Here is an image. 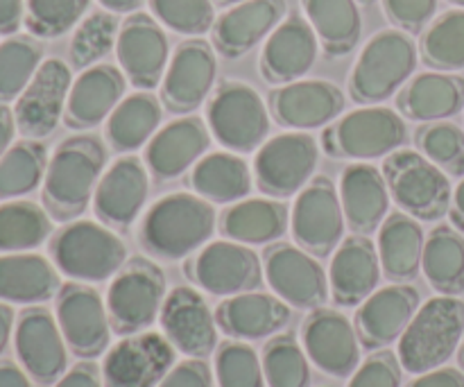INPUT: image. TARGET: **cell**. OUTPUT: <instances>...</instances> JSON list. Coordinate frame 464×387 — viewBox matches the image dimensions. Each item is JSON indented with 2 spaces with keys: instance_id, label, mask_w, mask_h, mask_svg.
I'll return each instance as SVG.
<instances>
[{
  "instance_id": "17",
  "label": "cell",
  "mask_w": 464,
  "mask_h": 387,
  "mask_svg": "<svg viewBox=\"0 0 464 387\" xmlns=\"http://www.w3.org/2000/svg\"><path fill=\"white\" fill-rule=\"evenodd\" d=\"M71 66L62 59H44L36 75L16 98L14 118L23 139H45L57 130L71 93Z\"/></svg>"
},
{
  "instance_id": "50",
  "label": "cell",
  "mask_w": 464,
  "mask_h": 387,
  "mask_svg": "<svg viewBox=\"0 0 464 387\" xmlns=\"http://www.w3.org/2000/svg\"><path fill=\"white\" fill-rule=\"evenodd\" d=\"M401 372L403 367L397 353L390 349H376L353 372L347 387H401Z\"/></svg>"
},
{
  "instance_id": "12",
  "label": "cell",
  "mask_w": 464,
  "mask_h": 387,
  "mask_svg": "<svg viewBox=\"0 0 464 387\" xmlns=\"http://www.w3.org/2000/svg\"><path fill=\"white\" fill-rule=\"evenodd\" d=\"M343 202L338 186L324 175H317L297 193L290 208V231L304 252L315 258L331 256L344 240Z\"/></svg>"
},
{
  "instance_id": "61",
  "label": "cell",
  "mask_w": 464,
  "mask_h": 387,
  "mask_svg": "<svg viewBox=\"0 0 464 387\" xmlns=\"http://www.w3.org/2000/svg\"><path fill=\"white\" fill-rule=\"evenodd\" d=\"M238 3H245V0H213V5H218V7H234Z\"/></svg>"
},
{
  "instance_id": "52",
  "label": "cell",
  "mask_w": 464,
  "mask_h": 387,
  "mask_svg": "<svg viewBox=\"0 0 464 387\" xmlns=\"http://www.w3.org/2000/svg\"><path fill=\"white\" fill-rule=\"evenodd\" d=\"M157 387H213L211 367L204 358H186L177 363Z\"/></svg>"
},
{
  "instance_id": "38",
  "label": "cell",
  "mask_w": 464,
  "mask_h": 387,
  "mask_svg": "<svg viewBox=\"0 0 464 387\" xmlns=\"http://www.w3.org/2000/svg\"><path fill=\"white\" fill-rule=\"evenodd\" d=\"M302 7L329 57H343L356 48L362 32L358 0H302Z\"/></svg>"
},
{
  "instance_id": "33",
  "label": "cell",
  "mask_w": 464,
  "mask_h": 387,
  "mask_svg": "<svg viewBox=\"0 0 464 387\" xmlns=\"http://www.w3.org/2000/svg\"><path fill=\"white\" fill-rule=\"evenodd\" d=\"M288 207L275 198H245L229 204L218 218V229L227 240L249 247L276 243L288 231Z\"/></svg>"
},
{
  "instance_id": "27",
  "label": "cell",
  "mask_w": 464,
  "mask_h": 387,
  "mask_svg": "<svg viewBox=\"0 0 464 387\" xmlns=\"http://www.w3.org/2000/svg\"><path fill=\"white\" fill-rule=\"evenodd\" d=\"M383 276L379 249L370 236L352 234L338 245L329 267V293L335 306H361Z\"/></svg>"
},
{
  "instance_id": "10",
  "label": "cell",
  "mask_w": 464,
  "mask_h": 387,
  "mask_svg": "<svg viewBox=\"0 0 464 387\" xmlns=\"http://www.w3.org/2000/svg\"><path fill=\"white\" fill-rule=\"evenodd\" d=\"M317 159L320 148L308 131H284L272 136L254 157V186L266 198H293L313 179Z\"/></svg>"
},
{
  "instance_id": "1",
  "label": "cell",
  "mask_w": 464,
  "mask_h": 387,
  "mask_svg": "<svg viewBox=\"0 0 464 387\" xmlns=\"http://www.w3.org/2000/svg\"><path fill=\"white\" fill-rule=\"evenodd\" d=\"M107 170V148L95 134H75L57 145L44 177L41 202L57 222L80 220Z\"/></svg>"
},
{
  "instance_id": "24",
  "label": "cell",
  "mask_w": 464,
  "mask_h": 387,
  "mask_svg": "<svg viewBox=\"0 0 464 387\" xmlns=\"http://www.w3.org/2000/svg\"><path fill=\"white\" fill-rule=\"evenodd\" d=\"M420 290L408 284L374 290L353 315L361 347L376 352L397 343L420 311Z\"/></svg>"
},
{
  "instance_id": "62",
  "label": "cell",
  "mask_w": 464,
  "mask_h": 387,
  "mask_svg": "<svg viewBox=\"0 0 464 387\" xmlns=\"http://www.w3.org/2000/svg\"><path fill=\"white\" fill-rule=\"evenodd\" d=\"M458 363H460V367H462V372H464V338H462V343H460V349H458Z\"/></svg>"
},
{
  "instance_id": "11",
  "label": "cell",
  "mask_w": 464,
  "mask_h": 387,
  "mask_svg": "<svg viewBox=\"0 0 464 387\" xmlns=\"http://www.w3.org/2000/svg\"><path fill=\"white\" fill-rule=\"evenodd\" d=\"M184 275L199 290L216 297L252 293L263 285V258L249 245L213 240L184 263Z\"/></svg>"
},
{
  "instance_id": "48",
  "label": "cell",
  "mask_w": 464,
  "mask_h": 387,
  "mask_svg": "<svg viewBox=\"0 0 464 387\" xmlns=\"http://www.w3.org/2000/svg\"><path fill=\"white\" fill-rule=\"evenodd\" d=\"M216 379L220 387H266V372L249 344L227 340L216 349Z\"/></svg>"
},
{
  "instance_id": "39",
  "label": "cell",
  "mask_w": 464,
  "mask_h": 387,
  "mask_svg": "<svg viewBox=\"0 0 464 387\" xmlns=\"http://www.w3.org/2000/svg\"><path fill=\"white\" fill-rule=\"evenodd\" d=\"M421 272L440 295L464 293V236L453 225H438L429 234L421 256Z\"/></svg>"
},
{
  "instance_id": "49",
  "label": "cell",
  "mask_w": 464,
  "mask_h": 387,
  "mask_svg": "<svg viewBox=\"0 0 464 387\" xmlns=\"http://www.w3.org/2000/svg\"><path fill=\"white\" fill-rule=\"evenodd\" d=\"M154 18L168 30L186 36H202L216 23L213 0H150Z\"/></svg>"
},
{
  "instance_id": "7",
  "label": "cell",
  "mask_w": 464,
  "mask_h": 387,
  "mask_svg": "<svg viewBox=\"0 0 464 387\" xmlns=\"http://www.w3.org/2000/svg\"><path fill=\"white\" fill-rule=\"evenodd\" d=\"M390 198L420 222H438L451 208V177L420 150H397L381 166Z\"/></svg>"
},
{
  "instance_id": "42",
  "label": "cell",
  "mask_w": 464,
  "mask_h": 387,
  "mask_svg": "<svg viewBox=\"0 0 464 387\" xmlns=\"http://www.w3.org/2000/svg\"><path fill=\"white\" fill-rule=\"evenodd\" d=\"M421 59L429 68L442 73L464 68V9H451L435 18L420 44Z\"/></svg>"
},
{
  "instance_id": "19",
  "label": "cell",
  "mask_w": 464,
  "mask_h": 387,
  "mask_svg": "<svg viewBox=\"0 0 464 387\" xmlns=\"http://www.w3.org/2000/svg\"><path fill=\"white\" fill-rule=\"evenodd\" d=\"M14 347L23 370L36 383H57L66 374L68 344L48 308L30 306L18 315Z\"/></svg>"
},
{
  "instance_id": "30",
  "label": "cell",
  "mask_w": 464,
  "mask_h": 387,
  "mask_svg": "<svg viewBox=\"0 0 464 387\" xmlns=\"http://www.w3.org/2000/svg\"><path fill=\"white\" fill-rule=\"evenodd\" d=\"M285 16V0H245L216 18L211 27L213 45L227 59L247 54L272 34Z\"/></svg>"
},
{
  "instance_id": "35",
  "label": "cell",
  "mask_w": 464,
  "mask_h": 387,
  "mask_svg": "<svg viewBox=\"0 0 464 387\" xmlns=\"http://www.w3.org/2000/svg\"><path fill=\"white\" fill-rule=\"evenodd\" d=\"M424 229L420 220L403 211L388 213L379 229V258L385 279L392 284L412 281L421 270L424 256Z\"/></svg>"
},
{
  "instance_id": "16",
  "label": "cell",
  "mask_w": 464,
  "mask_h": 387,
  "mask_svg": "<svg viewBox=\"0 0 464 387\" xmlns=\"http://www.w3.org/2000/svg\"><path fill=\"white\" fill-rule=\"evenodd\" d=\"M177 349L154 331L125 335L107 349L102 379L107 387H157L175 367Z\"/></svg>"
},
{
  "instance_id": "2",
  "label": "cell",
  "mask_w": 464,
  "mask_h": 387,
  "mask_svg": "<svg viewBox=\"0 0 464 387\" xmlns=\"http://www.w3.org/2000/svg\"><path fill=\"white\" fill-rule=\"evenodd\" d=\"M216 208L195 193H170L157 199L139 225V243L152 258H188L211 240Z\"/></svg>"
},
{
  "instance_id": "46",
  "label": "cell",
  "mask_w": 464,
  "mask_h": 387,
  "mask_svg": "<svg viewBox=\"0 0 464 387\" xmlns=\"http://www.w3.org/2000/svg\"><path fill=\"white\" fill-rule=\"evenodd\" d=\"M415 145L449 177H464V131L447 121L424 122L415 131Z\"/></svg>"
},
{
  "instance_id": "32",
  "label": "cell",
  "mask_w": 464,
  "mask_h": 387,
  "mask_svg": "<svg viewBox=\"0 0 464 387\" xmlns=\"http://www.w3.org/2000/svg\"><path fill=\"white\" fill-rule=\"evenodd\" d=\"M464 109V77L429 71L411 77L397 93V111L412 122H438Z\"/></svg>"
},
{
  "instance_id": "18",
  "label": "cell",
  "mask_w": 464,
  "mask_h": 387,
  "mask_svg": "<svg viewBox=\"0 0 464 387\" xmlns=\"http://www.w3.org/2000/svg\"><path fill=\"white\" fill-rule=\"evenodd\" d=\"M116 57L131 86L139 91L157 89L170 62V44L161 23L150 14H130L121 25Z\"/></svg>"
},
{
  "instance_id": "47",
  "label": "cell",
  "mask_w": 464,
  "mask_h": 387,
  "mask_svg": "<svg viewBox=\"0 0 464 387\" xmlns=\"http://www.w3.org/2000/svg\"><path fill=\"white\" fill-rule=\"evenodd\" d=\"M91 0H25V27L39 39H57L84 18Z\"/></svg>"
},
{
  "instance_id": "51",
  "label": "cell",
  "mask_w": 464,
  "mask_h": 387,
  "mask_svg": "<svg viewBox=\"0 0 464 387\" xmlns=\"http://www.w3.org/2000/svg\"><path fill=\"white\" fill-rule=\"evenodd\" d=\"M385 16L408 34H420L438 12V0H383Z\"/></svg>"
},
{
  "instance_id": "21",
  "label": "cell",
  "mask_w": 464,
  "mask_h": 387,
  "mask_svg": "<svg viewBox=\"0 0 464 387\" xmlns=\"http://www.w3.org/2000/svg\"><path fill=\"white\" fill-rule=\"evenodd\" d=\"M306 356L317 370L335 379H347L361 363V340L356 326L335 308H315L302 324Z\"/></svg>"
},
{
  "instance_id": "4",
  "label": "cell",
  "mask_w": 464,
  "mask_h": 387,
  "mask_svg": "<svg viewBox=\"0 0 464 387\" xmlns=\"http://www.w3.org/2000/svg\"><path fill=\"white\" fill-rule=\"evenodd\" d=\"M50 258L62 275L82 284H100L127 263V247L121 236L93 220L66 222L50 238Z\"/></svg>"
},
{
  "instance_id": "3",
  "label": "cell",
  "mask_w": 464,
  "mask_h": 387,
  "mask_svg": "<svg viewBox=\"0 0 464 387\" xmlns=\"http://www.w3.org/2000/svg\"><path fill=\"white\" fill-rule=\"evenodd\" d=\"M464 338V302L449 295L429 299L399 338V363L411 374H426L451 361Z\"/></svg>"
},
{
  "instance_id": "55",
  "label": "cell",
  "mask_w": 464,
  "mask_h": 387,
  "mask_svg": "<svg viewBox=\"0 0 464 387\" xmlns=\"http://www.w3.org/2000/svg\"><path fill=\"white\" fill-rule=\"evenodd\" d=\"M23 21H25V3L23 0H0V34H14Z\"/></svg>"
},
{
  "instance_id": "23",
  "label": "cell",
  "mask_w": 464,
  "mask_h": 387,
  "mask_svg": "<svg viewBox=\"0 0 464 387\" xmlns=\"http://www.w3.org/2000/svg\"><path fill=\"white\" fill-rule=\"evenodd\" d=\"M161 329L168 343L188 358H208L218 349L216 315L207 299L188 285L170 290L161 308Z\"/></svg>"
},
{
  "instance_id": "20",
  "label": "cell",
  "mask_w": 464,
  "mask_h": 387,
  "mask_svg": "<svg viewBox=\"0 0 464 387\" xmlns=\"http://www.w3.org/2000/svg\"><path fill=\"white\" fill-rule=\"evenodd\" d=\"M148 166L134 154H122L100 177L93 195L95 218L109 229L125 231L136 222L148 202Z\"/></svg>"
},
{
  "instance_id": "43",
  "label": "cell",
  "mask_w": 464,
  "mask_h": 387,
  "mask_svg": "<svg viewBox=\"0 0 464 387\" xmlns=\"http://www.w3.org/2000/svg\"><path fill=\"white\" fill-rule=\"evenodd\" d=\"M118 34H121V23L116 14L111 12H93L77 23L72 32L71 48V68L86 71L102 62L111 50H116Z\"/></svg>"
},
{
  "instance_id": "6",
  "label": "cell",
  "mask_w": 464,
  "mask_h": 387,
  "mask_svg": "<svg viewBox=\"0 0 464 387\" xmlns=\"http://www.w3.org/2000/svg\"><path fill=\"white\" fill-rule=\"evenodd\" d=\"M408 140L401 113L379 104H361L322 131V150L331 159L372 161L388 157Z\"/></svg>"
},
{
  "instance_id": "63",
  "label": "cell",
  "mask_w": 464,
  "mask_h": 387,
  "mask_svg": "<svg viewBox=\"0 0 464 387\" xmlns=\"http://www.w3.org/2000/svg\"><path fill=\"white\" fill-rule=\"evenodd\" d=\"M449 3L458 5V7H460V9H464V0H449Z\"/></svg>"
},
{
  "instance_id": "29",
  "label": "cell",
  "mask_w": 464,
  "mask_h": 387,
  "mask_svg": "<svg viewBox=\"0 0 464 387\" xmlns=\"http://www.w3.org/2000/svg\"><path fill=\"white\" fill-rule=\"evenodd\" d=\"M338 193L352 234L370 236L381 229L392 199L381 168L365 161L349 163L340 175Z\"/></svg>"
},
{
  "instance_id": "45",
  "label": "cell",
  "mask_w": 464,
  "mask_h": 387,
  "mask_svg": "<svg viewBox=\"0 0 464 387\" xmlns=\"http://www.w3.org/2000/svg\"><path fill=\"white\" fill-rule=\"evenodd\" d=\"M44 63V48L32 36H12L0 44V102H12L25 91Z\"/></svg>"
},
{
  "instance_id": "53",
  "label": "cell",
  "mask_w": 464,
  "mask_h": 387,
  "mask_svg": "<svg viewBox=\"0 0 464 387\" xmlns=\"http://www.w3.org/2000/svg\"><path fill=\"white\" fill-rule=\"evenodd\" d=\"M102 372L93 361H82L66 372L54 387H102Z\"/></svg>"
},
{
  "instance_id": "34",
  "label": "cell",
  "mask_w": 464,
  "mask_h": 387,
  "mask_svg": "<svg viewBox=\"0 0 464 387\" xmlns=\"http://www.w3.org/2000/svg\"><path fill=\"white\" fill-rule=\"evenodd\" d=\"M59 288V270L41 254H0V302L39 306L57 297Z\"/></svg>"
},
{
  "instance_id": "5",
  "label": "cell",
  "mask_w": 464,
  "mask_h": 387,
  "mask_svg": "<svg viewBox=\"0 0 464 387\" xmlns=\"http://www.w3.org/2000/svg\"><path fill=\"white\" fill-rule=\"evenodd\" d=\"M415 41L403 30H383L361 50L349 75V95L356 104H379L403 89L417 68Z\"/></svg>"
},
{
  "instance_id": "37",
  "label": "cell",
  "mask_w": 464,
  "mask_h": 387,
  "mask_svg": "<svg viewBox=\"0 0 464 387\" xmlns=\"http://www.w3.org/2000/svg\"><path fill=\"white\" fill-rule=\"evenodd\" d=\"M190 189L211 204H234L252 193V170L236 152L204 154L190 168Z\"/></svg>"
},
{
  "instance_id": "13",
  "label": "cell",
  "mask_w": 464,
  "mask_h": 387,
  "mask_svg": "<svg viewBox=\"0 0 464 387\" xmlns=\"http://www.w3.org/2000/svg\"><path fill=\"white\" fill-rule=\"evenodd\" d=\"M261 258L267 284L288 306L315 311L331 297L329 275L320 261L313 254L304 252L299 245L276 240L263 249Z\"/></svg>"
},
{
  "instance_id": "60",
  "label": "cell",
  "mask_w": 464,
  "mask_h": 387,
  "mask_svg": "<svg viewBox=\"0 0 464 387\" xmlns=\"http://www.w3.org/2000/svg\"><path fill=\"white\" fill-rule=\"evenodd\" d=\"M98 3L111 14H134L136 9L143 7L145 0H98Z\"/></svg>"
},
{
  "instance_id": "44",
  "label": "cell",
  "mask_w": 464,
  "mask_h": 387,
  "mask_svg": "<svg viewBox=\"0 0 464 387\" xmlns=\"http://www.w3.org/2000/svg\"><path fill=\"white\" fill-rule=\"evenodd\" d=\"M266 383L270 387H311V365L306 349L295 334L272 335L261 353Z\"/></svg>"
},
{
  "instance_id": "31",
  "label": "cell",
  "mask_w": 464,
  "mask_h": 387,
  "mask_svg": "<svg viewBox=\"0 0 464 387\" xmlns=\"http://www.w3.org/2000/svg\"><path fill=\"white\" fill-rule=\"evenodd\" d=\"M290 322V306L276 295L240 293L216 308V324L234 340H263Z\"/></svg>"
},
{
  "instance_id": "40",
  "label": "cell",
  "mask_w": 464,
  "mask_h": 387,
  "mask_svg": "<svg viewBox=\"0 0 464 387\" xmlns=\"http://www.w3.org/2000/svg\"><path fill=\"white\" fill-rule=\"evenodd\" d=\"M53 234V218L44 207L27 199L0 204V254L32 252Z\"/></svg>"
},
{
  "instance_id": "59",
  "label": "cell",
  "mask_w": 464,
  "mask_h": 387,
  "mask_svg": "<svg viewBox=\"0 0 464 387\" xmlns=\"http://www.w3.org/2000/svg\"><path fill=\"white\" fill-rule=\"evenodd\" d=\"M14 331V311L7 302H0V356L7 349L9 338Z\"/></svg>"
},
{
  "instance_id": "22",
  "label": "cell",
  "mask_w": 464,
  "mask_h": 387,
  "mask_svg": "<svg viewBox=\"0 0 464 387\" xmlns=\"http://www.w3.org/2000/svg\"><path fill=\"white\" fill-rule=\"evenodd\" d=\"M267 109L272 121L285 130H320L338 121L344 109V95L334 82L297 80L272 91Z\"/></svg>"
},
{
  "instance_id": "9",
  "label": "cell",
  "mask_w": 464,
  "mask_h": 387,
  "mask_svg": "<svg viewBox=\"0 0 464 387\" xmlns=\"http://www.w3.org/2000/svg\"><path fill=\"white\" fill-rule=\"evenodd\" d=\"M166 295V275L161 267L152 258H130L107 290V313L113 334L125 338L148 331L161 315Z\"/></svg>"
},
{
  "instance_id": "8",
  "label": "cell",
  "mask_w": 464,
  "mask_h": 387,
  "mask_svg": "<svg viewBox=\"0 0 464 387\" xmlns=\"http://www.w3.org/2000/svg\"><path fill=\"white\" fill-rule=\"evenodd\" d=\"M207 125L213 139L236 154L256 152L270 134V109L254 86L227 80L207 102Z\"/></svg>"
},
{
  "instance_id": "56",
  "label": "cell",
  "mask_w": 464,
  "mask_h": 387,
  "mask_svg": "<svg viewBox=\"0 0 464 387\" xmlns=\"http://www.w3.org/2000/svg\"><path fill=\"white\" fill-rule=\"evenodd\" d=\"M16 118L14 111L5 102H0V157L14 145V134H16Z\"/></svg>"
},
{
  "instance_id": "58",
  "label": "cell",
  "mask_w": 464,
  "mask_h": 387,
  "mask_svg": "<svg viewBox=\"0 0 464 387\" xmlns=\"http://www.w3.org/2000/svg\"><path fill=\"white\" fill-rule=\"evenodd\" d=\"M449 218H451V225L456 227L458 231L464 234V177L460 179V184L456 186L453 190V199H451V208H449Z\"/></svg>"
},
{
  "instance_id": "57",
  "label": "cell",
  "mask_w": 464,
  "mask_h": 387,
  "mask_svg": "<svg viewBox=\"0 0 464 387\" xmlns=\"http://www.w3.org/2000/svg\"><path fill=\"white\" fill-rule=\"evenodd\" d=\"M0 387H32L30 374L12 361L0 363Z\"/></svg>"
},
{
  "instance_id": "41",
  "label": "cell",
  "mask_w": 464,
  "mask_h": 387,
  "mask_svg": "<svg viewBox=\"0 0 464 387\" xmlns=\"http://www.w3.org/2000/svg\"><path fill=\"white\" fill-rule=\"evenodd\" d=\"M48 148L36 139L16 140L0 157V199H16L44 184Z\"/></svg>"
},
{
  "instance_id": "15",
  "label": "cell",
  "mask_w": 464,
  "mask_h": 387,
  "mask_svg": "<svg viewBox=\"0 0 464 387\" xmlns=\"http://www.w3.org/2000/svg\"><path fill=\"white\" fill-rule=\"evenodd\" d=\"M218 62L211 44L204 39H186L170 57L161 82V104L166 111L188 116L198 111L216 84Z\"/></svg>"
},
{
  "instance_id": "54",
  "label": "cell",
  "mask_w": 464,
  "mask_h": 387,
  "mask_svg": "<svg viewBox=\"0 0 464 387\" xmlns=\"http://www.w3.org/2000/svg\"><path fill=\"white\" fill-rule=\"evenodd\" d=\"M408 387H464V372L456 367H438L420 374Z\"/></svg>"
},
{
  "instance_id": "36",
  "label": "cell",
  "mask_w": 464,
  "mask_h": 387,
  "mask_svg": "<svg viewBox=\"0 0 464 387\" xmlns=\"http://www.w3.org/2000/svg\"><path fill=\"white\" fill-rule=\"evenodd\" d=\"M161 111V100L150 91H136V93L125 95L104 125L107 145L118 154H131L140 150L159 131L163 116Z\"/></svg>"
},
{
  "instance_id": "26",
  "label": "cell",
  "mask_w": 464,
  "mask_h": 387,
  "mask_svg": "<svg viewBox=\"0 0 464 387\" xmlns=\"http://www.w3.org/2000/svg\"><path fill=\"white\" fill-rule=\"evenodd\" d=\"M211 145V131L204 118L188 113L179 116L150 139L145 148V166L157 181H170L184 175Z\"/></svg>"
},
{
  "instance_id": "25",
  "label": "cell",
  "mask_w": 464,
  "mask_h": 387,
  "mask_svg": "<svg viewBox=\"0 0 464 387\" xmlns=\"http://www.w3.org/2000/svg\"><path fill=\"white\" fill-rule=\"evenodd\" d=\"M317 48H320V39L308 18L288 14L272 30L261 50L258 68H261L263 80L270 84H290V82L302 80L315 63Z\"/></svg>"
},
{
  "instance_id": "14",
  "label": "cell",
  "mask_w": 464,
  "mask_h": 387,
  "mask_svg": "<svg viewBox=\"0 0 464 387\" xmlns=\"http://www.w3.org/2000/svg\"><path fill=\"white\" fill-rule=\"evenodd\" d=\"M54 317L68 349L82 361H93L107 353L111 343V322L102 295L89 284L71 281L57 293Z\"/></svg>"
},
{
  "instance_id": "64",
  "label": "cell",
  "mask_w": 464,
  "mask_h": 387,
  "mask_svg": "<svg viewBox=\"0 0 464 387\" xmlns=\"http://www.w3.org/2000/svg\"><path fill=\"white\" fill-rule=\"evenodd\" d=\"M358 3H362V5H372V3H374V0H358Z\"/></svg>"
},
{
  "instance_id": "28",
  "label": "cell",
  "mask_w": 464,
  "mask_h": 387,
  "mask_svg": "<svg viewBox=\"0 0 464 387\" xmlns=\"http://www.w3.org/2000/svg\"><path fill=\"white\" fill-rule=\"evenodd\" d=\"M127 77L111 63H95L75 77L68 93L63 125L72 131H86L102 125L125 98Z\"/></svg>"
}]
</instances>
